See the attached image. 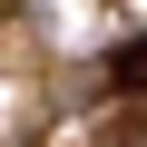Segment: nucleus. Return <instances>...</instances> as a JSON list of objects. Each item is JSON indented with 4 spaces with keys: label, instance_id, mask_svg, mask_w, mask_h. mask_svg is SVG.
<instances>
[{
    "label": "nucleus",
    "instance_id": "nucleus-1",
    "mask_svg": "<svg viewBox=\"0 0 147 147\" xmlns=\"http://www.w3.org/2000/svg\"><path fill=\"white\" fill-rule=\"evenodd\" d=\"M108 88L147 98V39H118V49H108Z\"/></svg>",
    "mask_w": 147,
    "mask_h": 147
}]
</instances>
